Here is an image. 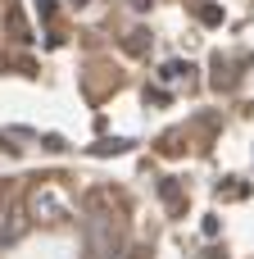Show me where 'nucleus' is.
I'll return each mask as SVG.
<instances>
[{
  "mask_svg": "<svg viewBox=\"0 0 254 259\" xmlns=\"http://www.w3.org/2000/svg\"><path fill=\"white\" fill-rule=\"evenodd\" d=\"M86 255L91 259H123V219L114 209H91L86 214Z\"/></svg>",
  "mask_w": 254,
  "mask_h": 259,
  "instance_id": "nucleus-1",
  "label": "nucleus"
},
{
  "mask_svg": "<svg viewBox=\"0 0 254 259\" xmlns=\"http://www.w3.org/2000/svg\"><path fill=\"white\" fill-rule=\"evenodd\" d=\"M191 73H195V68H191V64H182V59H168V64L159 68V77H164V82H182V77H191Z\"/></svg>",
  "mask_w": 254,
  "mask_h": 259,
  "instance_id": "nucleus-2",
  "label": "nucleus"
},
{
  "mask_svg": "<svg viewBox=\"0 0 254 259\" xmlns=\"http://www.w3.org/2000/svg\"><path fill=\"white\" fill-rule=\"evenodd\" d=\"M91 150H95V155H123V150H132V141H123V137L109 141V137H105V141H95Z\"/></svg>",
  "mask_w": 254,
  "mask_h": 259,
  "instance_id": "nucleus-3",
  "label": "nucleus"
},
{
  "mask_svg": "<svg viewBox=\"0 0 254 259\" xmlns=\"http://www.w3.org/2000/svg\"><path fill=\"white\" fill-rule=\"evenodd\" d=\"M159 191H164V200H168V209H173V214H177V209H182V196H177V182H173V178H168V182H164V187H159Z\"/></svg>",
  "mask_w": 254,
  "mask_h": 259,
  "instance_id": "nucleus-4",
  "label": "nucleus"
},
{
  "mask_svg": "<svg viewBox=\"0 0 254 259\" xmlns=\"http://www.w3.org/2000/svg\"><path fill=\"white\" fill-rule=\"evenodd\" d=\"M200 23L218 27V23H223V9H218V5H200Z\"/></svg>",
  "mask_w": 254,
  "mask_h": 259,
  "instance_id": "nucleus-5",
  "label": "nucleus"
},
{
  "mask_svg": "<svg viewBox=\"0 0 254 259\" xmlns=\"http://www.w3.org/2000/svg\"><path fill=\"white\" fill-rule=\"evenodd\" d=\"M145 36H150V32H132V41H127V50H132V55H141V50H145Z\"/></svg>",
  "mask_w": 254,
  "mask_h": 259,
  "instance_id": "nucleus-6",
  "label": "nucleus"
},
{
  "mask_svg": "<svg viewBox=\"0 0 254 259\" xmlns=\"http://www.w3.org/2000/svg\"><path fill=\"white\" fill-rule=\"evenodd\" d=\"M41 146H45V150H64V137H55V132H45V137H41Z\"/></svg>",
  "mask_w": 254,
  "mask_h": 259,
  "instance_id": "nucleus-7",
  "label": "nucleus"
},
{
  "mask_svg": "<svg viewBox=\"0 0 254 259\" xmlns=\"http://www.w3.org/2000/svg\"><path fill=\"white\" fill-rule=\"evenodd\" d=\"M150 255H155L150 246H132V250H127V255H123V259H150Z\"/></svg>",
  "mask_w": 254,
  "mask_h": 259,
  "instance_id": "nucleus-8",
  "label": "nucleus"
},
{
  "mask_svg": "<svg viewBox=\"0 0 254 259\" xmlns=\"http://www.w3.org/2000/svg\"><path fill=\"white\" fill-rule=\"evenodd\" d=\"M150 5H155V0H132V9H150Z\"/></svg>",
  "mask_w": 254,
  "mask_h": 259,
  "instance_id": "nucleus-9",
  "label": "nucleus"
},
{
  "mask_svg": "<svg viewBox=\"0 0 254 259\" xmlns=\"http://www.w3.org/2000/svg\"><path fill=\"white\" fill-rule=\"evenodd\" d=\"M73 5H86V0H73Z\"/></svg>",
  "mask_w": 254,
  "mask_h": 259,
  "instance_id": "nucleus-10",
  "label": "nucleus"
}]
</instances>
